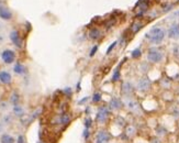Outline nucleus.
<instances>
[{
	"label": "nucleus",
	"instance_id": "nucleus-24",
	"mask_svg": "<svg viewBox=\"0 0 179 143\" xmlns=\"http://www.w3.org/2000/svg\"><path fill=\"white\" fill-rule=\"evenodd\" d=\"M140 69L143 72V73H147L149 70V63L148 62H143V63H141V65H140Z\"/></svg>",
	"mask_w": 179,
	"mask_h": 143
},
{
	"label": "nucleus",
	"instance_id": "nucleus-37",
	"mask_svg": "<svg viewBox=\"0 0 179 143\" xmlns=\"http://www.w3.org/2000/svg\"><path fill=\"white\" fill-rule=\"evenodd\" d=\"M18 143H24V137H23V136H19Z\"/></svg>",
	"mask_w": 179,
	"mask_h": 143
},
{
	"label": "nucleus",
	"instance_id": "nucleus-16",
	"mask_svg": "<svg viewBox=\"0 0 179 143\" xmlns=\"http://www.w3.org/2000/svg\"><path fill=\"white\" fill-rule=\"evenodd\" d=\"M159 85H161V87L163 88V89H165V90H169L170 87H172V85H173V82L170 78L163 77V78H161V80H159Z\"/></svg>",
	"mask_w": 179,
	"mask_h": 143
},
{
	"label": "nucleus",
	"instance_id": "nucleus-27",
	"mask_svg": "<svg viewBox=\"0 0 179 143\" xmlns=\"http://www.w3.org/2000/svg\"><path fill=\"white\" fill-rule=\"evenodd\" d=\"M141 55H142V51H141V48H135V50L132 52V57L133 58H139V57H141Z\"/></svg>",
	"mask_w": 179,
	"mask_h": 143
},
{
	"label": "nucleus",
	"instance_id": "nucleus-13",
	"mask_svg": "<svg viewBox=\"0 0 179 143\" xmlns=\"http://www.w3.org/2000/svg\"><path fill=\"white\" fill-rule=\"evenodd\" d=\"M0 82L5 85H8V84H10L12 82V77H11V74L7 70H2V72H0Z\"/></svg>",
	"mask_w": 179,
	"mask_h": 143
},
{
	"label": "nucleus",
	"instance_id": "nucleus-23",
	"mask_svg": "<svg viewBox=\"0 0 179 143\" xmlns=\"http://www.w3.org/2000/svg\"><path fill=\"white\" fill-rule=\"evenodd\" d=\"M19 100H20L19 95L17 93H13L12 95H11V97H10V103H12V105H17V103H19Z\"/></svg>",
	"mask_w": 179,
	"mask_h": 143
},
{
	"label": "nucleus",
	"instance_id": "nucleus-36",
	"mask_svg": "<svg viewBox=\"0 0 179 143\" xmlns=\"http://www.w3.org/2000/svg\"><path fill=\"white\" fill-rule=\"evenodd\" d=\"M6 42V35L5 34H0V43Z\"/></svg>",
	"mask_w": 179,
	"mask_h": 143
},
{
	"label": "nucleus",
	"instance_id": "nucleus-15",
	"mask_svg": "<svg viewBox=\"0 0 179 143\" xmlns=\"http://www.w3.org/2000/svg\"><path fill=\"white\" fill-rule=\"evenodd\" d=\"M12 111H13V115L17 116V117H24L25 116V109L23 106L19 105V103H17V105H13L12 107Z\"/></svg>",
	"mask_w": 179,
	"mask_h": 143
},
{
	"label": "nucleus",
	"instance_id": "nucleus-18",
	"mask_svg": "<svg viewBox=\"0 0 179 143\" xmlns=\"http://www.w3.org/2000/svg\"><path fill=\"white\" fill-rule=\"evenodd\" d=\"M143 28V23L141 22L140 20H136V21H134L133 23H132V25H131V31H132V33L133 34H135V33H137L139 32L141 29Z\"/></svg>",
	"mask_w": 179,
	"mask_h": 143
},
{
	"label": "nucleus",
	"instance_id": "nucleus-29",
	"mask_svg": "<svg viewBox=\"0 0 179 143\" xmlns=\"http://www.w3.org/2000/svg\"><path fill=\"white\" fill-rule=\"evenodd\" d=\"M173 53L176 57H179V44H176V45L173 48Z\"/></svg>",
	"mask_w": 179,
	"mask_h": 143
},
{
	"label": "nucleus",
	"instance_id": "nucleus-28",
	"mask_svg": "<svg viewBox=\"0 0 179 143\" xmlns=\"http://www.w3.org/2000/svg\"><path fill=\"white\" fill-rule=\"evenodd\" d=\"M100 100H101V94L100 93L93 94V96H92V101L93 103H99Z\"/></svg>",
	"mask_w": 179,
	"mask_h": 143
},
{
	"label": "nucleus",
	"instance_id": "nucleus-4",
	"mask_svg": "<svg viewBox=\"0 0 179 143\" xmlns=\"http://www.w3.org/2000/svg\"><path fill=\"white\" fill-rule=\"evenodd\" d=\"M152 87V80L147 76H143L140 78L135 84V90L140 93H146L151 89Z\"/></svg>",
	"mask_w": 179,
	"mask_h": 143
},
{
	"label": "nucleus",
	"instance_id": "nucleus-34",
	"mask_svg": "<svg viewBox=\"0 0 179 143\" xmlns=\"http://www.w3.org/2000/svg\"><path fill=\"white\" fill-rule=\"evenodd\" d=\"M6 130V124L3 122H0V133L5 132Z\"/></svg>",
	"mask_w": 179,
	"mask_h": 143
},
{
	"label": "nucleus",
	"instance_id": "nucleus-1",
	"mask_svg": "<svg viewBox=\"0 0 179 143\" xmlns=\"http://www.w3.org/2000/svg\"><path fill=\"white\" fill-rule=\"evenodd\" d=\"M167 36V30L161 25H155L149 29L148 32L145 34V39L148 43L153 45H159L161 43L164 42Z\"/></svg>",
	"mask_w": 179,
	"mask_h": 143
},
{
	"label": "nucleus",
	"instance_id": "nucleus-8",
	"mask_svg": "<svg viewBox=\"0 0 179 143\" xmlns=\"http://www.w3.org/2000/svg\"><path fill=\"white\" fill-rule=\"evenodd\" d=\"M1 60L3 61L5 64H12L15 60V53L12 50H3L1 52Z\"/></svg>",
	"mask_w": 179,
	"mask_h": 143
},
{
	"label": "nucleus",
	"instance_id": "nucleus-12",
	"mask_svg": "<svg viewBox=\"0 0 179 143\" xmlns=\"http://www.w3.org/2000/svg\"><path fill=\"white\" fill-rule=\"evenodd\" d=\"M13 17L12 11L7 7V6H0V18L5 21H9L11 20Z\"/></svg>",
	"mask_w": 179,
	"mask_h": 143
},
{
	"label": "nucleus",
	"instance_id": "nucleus-11",
	"mask_svg": "<svg viewBox=\"0 0 179 143\" xmlns=\"http://www.w3.org/2000/svg\"><path fill=\"white\" fill-rule=\"evenodd\" d=\"M9 39H10L11 42H12L17 48H21V46H22V40H21L20 33L17 30H12L9 33Z\"/></svg>",
	"mask_w": 179,
	"mask_h": 143
},
{
	"label": "nucleus",
	"instance_id": "nucleus-41",
	"mask_svg": "<svg viewBox=\"0 0 179 143\" xmlns=\"http://www.w3.org/2000/svg\"><path fill=\"white\" fill-rule=\"evenodd\" d=\"M177 91H178V94H179V86H178V88H177Z\"/></svg>",
	"mask_w": 179,
	"mask_h": 143
},
{
	"label": "nucleus",
	"instance_id": "nucleus-30",
	"mask_svg": "<svg viewBox=\"0 0 179 143\" xmlns=\"http://www.w3.org/2000/svg\"><path fill=\"white\" fill-rule=\"evenodd\" d=\"M83 122H85V127H86L87 129L90 128V126H91V119L90 118H86Z\"/></svg>",
	"mask_w": 179,
	"mask_h": 143
},
{
	"label": "nucleus",
	"instance_id": "nucleus-39",
	"mask_svg": "<svg viewBox=\"0 0 179 143\" xmlns=\"http://www.w3.org/2000/svg\"><path fill=\"white\" fill-rule=\"evenodd\" d=\"M88 99H89V97H86V98H83V99H81V100H80V101H79V103H80V105H81V103H86V101H87V100H88Z\"/></svg>",
	"mask_w": 179,
	"mask_h": 143
},
{
	"label": "nucleus",
	"instance_id": "nucleus-38",
	"mask_svg": "<svg viewBox=\"0 0 179 143\" xmlns=\"http://www.w3.org/2000/svg\"><path fill=\"white\" fill-rule=\"evenodd\" d=\"M88 136H89V131H88V129L86 128V130L83 131V138L87 139V138H88Z\"/></svg>",
	"mask_w": 179,
	"mask_h": 143
},
{
	"label": "nucleus",
	"instance_id": "nucleus-9",
	"mask_svg": "<svg viewBox=\"0 0 179 143\" xmlns=\"http://www.w3.org/2000/svg\"><path fill=\"white\" fill-rule=\"evenodd\" d=\"M135 90V86L131 83V82H123L122 83V86H121V91H122V95L124 97H129V96H132Z\"/></svg>",
	"mask_w": 179,
	"mask_h": 143
},
{
	"label": "nucleus",
	"instance_id": "nucleus-22",
	"mask_svg": "<svg viewBox=\"0 0 179 143\" xmlns=\"http://www.w3.org/2000/svg\"><path fill=\"white\" fill-rule=\"evenodd\" d=\"M172 116L176 120L179 119V105H174L172 108Z\"/></svg>",
	"mask_w": 179,
	"mask_h": 143
},
{
	"label": "nucleus",
	"instance_id": "nucleus-6",
	"mask_svg": "<svg viewBox=\"0 0 179 143\" xmlns=\"http://www.w3.org/2000/svg\"><path fill=\"white\" fill-rule=\"evenodd\" d=\"M167 38L170 40H179V22H174L167 29Z\"/></svg>",
	"mask_w": 179,
	"mask_h": 143
},
{
	"label": "nucleus",
	"instance_id": "nucleus-32",
	"mask_svg": "<svg viewBox=\"0 0 179 143\" xmlns=\"http://www.w3.org/2000/svg\"><path fill=\"white\" fill-rule=\"evenodd\" d=\"M116 42H113V43H112V45L109 46V48L107 50V54H110V53H111V51L113 50L114 48H116Z\"/></svg>",
	"mask_w": 179,
	"mask_h": 143
},
{
	"label": "nucleus",
	"instance_id": "nucleus-42",
	"mask_svg": "<svg viewBox=\"0 0 179 143\" xmlns=\"http://www.w3.org/2000/svg\"><path fill=\"white\" fill-rule=\"evenodd\" d=\"M39 143H41V142H39Z\"/></svg>",
	"mask_w": 179,
	"mask_h": 143
},
{
	"label": "nucleus",
	"instance_id": "nucleus-35",
	"mask_svg": "<svg viewBox=\"0 0 179 143\" xmlns=\"http://www.w3.org/2000/svg\"><path fill=\"white\" fill-rule=\"evenodd\" d=\"M149 143H163V142H161V139H159V138H153Z\"/></svg>",
	"mask_w": 179,
	"mask_h": 143
},
{
	"label": "nucleus",
	"instance_id": "nucleus-31",
	"mask_svg": "<svg viewBox=\"0 0 179 143\" xmlns=\"http://www.w3.org/2000/svg\"><path fill=\"white\" fill-rule=\"evenodd\" d=\"M119 77H120V73H119V69H116V72H114V74H113V77H112V80L116 82V80H119Z\"/></svg>",
	"mask_w": 179,
	"mask_h": 143
},
{
	"label": "nucleus",
	"instance_id": "nucleus-19",
	"mask_svg": "<svg viewBox=\"0 0 179 143\" xmlns=\"http://www.w3.org/2000/svg\"><path fill=\"white\" fill-rule=\"evenodd\" d=\"M1 122H3L6 126H9L13 122V116L10 115V113H6L1 117Z\"/></svg>",
	"mask_w": 179,
	"mask_h": 143
},
{
	"label": "nucleus",
	"instance_id": "nucleus-25",
	"mask_svg": "<svg viewBox=\"0 0 179 143\" xmlns=\"http://www.w3.org/2000/svg\"><path fill=\"white\" fill-rule=\"evenodd\" d=\"M69 121H71V117H69L68 115L64 113V115L61 116V123L62 124H67Z\"/></svg>",
	"mask_w": 179,
	"mask_h": 143
},
{
	"label": "nucleus",
	"instance_id": "nucleus-2",
	"mask_svg": "<svg viewBox=\"0 0 179 143\" xmlns=\"http://www.w3.org/2000/svg\"><path fill=\"white\" fill-rule=\"evenodd\" d=\"M146 57L147 62L149 64H158L163 62V60L165 57V53L161 48H157V46H153V48H148Z\"/></svg>",
	"mask_w": 179,
	"mask_h": 143
},
{
	"label": "nucleus",
	"instance_id": "nucleus-21",
	"mask_svg": "<svg viewBox=\"0 0 179 143\" xmlns=\"http://www.w3.org/2000/svg\"><path fill=\"white\" fill-rule=\"evenodd\" d=\"M125 134L129 138H133L134 136L136 134V128L132 124H129V126L125 128Z\"/></svg>",
	"mask_w": 179,
	"mask_h": 143
},
{
	"label": "nucleus",
	"instance_id": "nucleus-17",
	"mask_svg": "<svg viewBox=\"0 0 179 143\" xmlns=\"http://www.w3.org/2000/svg\"><path fill=\"white\" fill-rule=\"evenodd\" d=\"M13 72L15 74H18V75H23V74L26 73V68L23 64L21 63H17L14 66H13Z\"/></svg>",
	"mask_w": 179,
	"mask_h": 143
},
{
	"label": "nucleus",
	"instance_id": "nucleus-40",
	"mask_svg": "<svg viewBox=\"0 0 179 143\" xmlns=\"http://www.w3.org/2000/svg\"><path fill=\"white\" fill-rule=\"evenodd\" d=\"M2 30V24H1V23H0V31Z\"/></svg>",
	"mask_w": 179,
	"mask_h": 143
},
{
	"label": "nucleus",
	"instance_id": "nucleus-20",
	"mask_svg": "<svg viewBox=\"0 0 179 143\" xmlns=\"http://www.w3.org/2000/svg\"><path fill=\"white\" fill-rule=\"evenodd\" d=\"M0 141H1V143H15V140L13 139V137H11L8 133H3L1 138H0Z\"/></svg>",
	"mask_w": 179,
	"mask_h": 143
},
{
	"label": "nucleus",
	"instance_id": "nucleus-3",
	"mask_svg": "<svg viewBox=\"0 0 179 143\" xmlns=\"http://www.w3.org/2000/svg\"><path fill=\"white\" fill-rule=\"evenodd\" d=\"M123 106L125 107L130 112L134 113V115H140L142 112V108L140 103L136 99L132 98V96L129 97H124L123 99Z\"/></svg>",
	"mask_w": 179,
	"mask_h": 143
},
{
	"label": "nucleus",
	"instance_id": "nucleus-7",
	"mask_svg": "<svg viewBox=\"0 0 179 143\" xmlns=\"http://www.w3.org/2000/svg\"><path fill=\"white\" fill-rule=\"evenodd\" d=\"M109 109L110 111H119L120 109L123 108V100L120 99L119 97H112L109 101V105H108Z\"/></svg>",
	"mask_w": 179,
	"mask_h": 143
},
{
	"label": "nucleus",
	"instance_id": "nucleus-26",
	"mask_svg": "<svg viewBox=\"0 0 179 143\" xmlns=\"http://www.w3.org/2000/svg\"><path fill=\"white\" fill-rule=\"evenodd\" d=\"M9 108L10 107H9V103L8 101H1L0 103V111H7Z\"/></svg>",
	"mask_w": 179,
	"mask_h": 143
},
{
	"label": "nucleus",
	"instance_id": "nucleus-10",
	"mask_svg": "<svg viewBox=\"0 0 179 143\" xmlns=\"http://www.w3.org/2000/svg\"><path fill=\"white\" fill-rule=\"evenodd\" d=\"M111 134L107 130H100L96 136V143H110Z\"/></svg>",
	"mask_w": 179,
	"mask_h": 143
},
{
	"label": "nucleus",
	"instance_id": "nucleus-33",
	"mask_svg": "<svg viewBox=\"0 0 179 143\" xmlns=\"http://www.w3.org/2000/svg\"><path fill=\"white\" fill-rule=\"evenodd\" d=\"M97 50H98V45H95L92 48H91V51H90V56L95 55V54H96V52H97Z\"/></svg>",
	"mask_w": 179,
	"mask_h": 143
},
{
	"label": "nucleus",
	"instance_id": "nucleus-5",
	"mask_svg": "<svg viewBox=\"0 0 179 143\" xmlns=\"http://www.w3.org/2000/svg\"><path fill=\"white\" fill-rule=\"evenodd\" d=\"M109 116H110V109L109 107H106V106H102L98 109V112H97L96 116V121L99 123V124H104L108 121Z\"/></svg>",
	"mask_w": 179,
	"mask_h": 143
},
{
	"label": "nucleus",
	"instance_id": "nucleus-14",
	"mask_svg": "<svg viewBox=\"0 0 179 143\" xmlns=\"http://www.w3.org/2000/svg\"><path fill=\"white\" fill-rule=\"evenodd\" d=\"M89 39H91V40L93 41H97L99 40V39H101V36H102V32H101L100 29L98 28H92L90 31H89Z\"/></svg>",
	"mask_w": 179,
	"mask_h": 143
}]
</instances>
